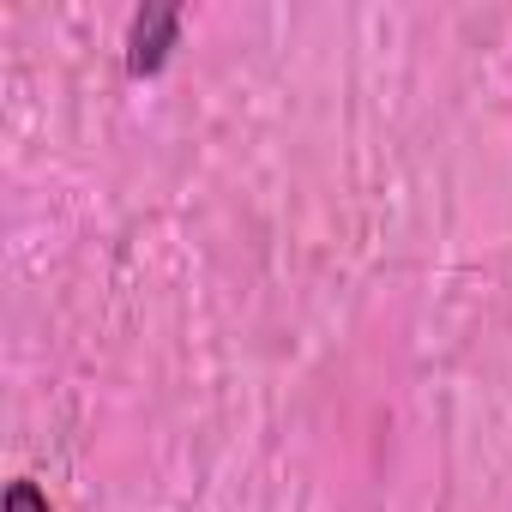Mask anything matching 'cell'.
Segmentation results:
<instances>
[{"mask_svg":"<svg viewBox=\"0 0 512 512\" xmlns=\"http://www.w3.org/2000/svg\"><path fill=\"white\" fill-rule=\"evenodd\" d=\"M175 37H181V7H169V0L139 7V13L127 19V43H121V49H127V55H121L127 79H157V73L169 67Z\"/></svg>","mask_w":512,"mask_h":512,"instance_id":"cell-1","label":"cell"},{"mask_svg":"<svg viewBox=\"0 0 512 512\" xmlns=\"http://www.w3.org/2000/svg\"><path fill=\"white\" fill-rule=\"evenodd\" d=\"M0 512H55V506H49V494H43L31 476H13L7 494H0Z\"/></svg>","mask_w":512,"mask_h":512,"instance_id":"cell-2","label":"cell"}]
</instances>
